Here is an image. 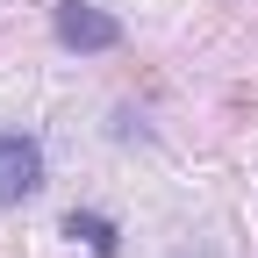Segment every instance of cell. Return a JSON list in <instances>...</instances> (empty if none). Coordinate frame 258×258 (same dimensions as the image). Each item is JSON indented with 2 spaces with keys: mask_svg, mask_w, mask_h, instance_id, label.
Here are the masks:
<instances>
[{
  "mask_svg": "<svg viewBox=\"0 0 258 258\" xmlns=\"http://www.w3.org/2000/svg\"><path fill=\"white\" fill-rule=\"evenodd\" d=\"M50 179L43 165V144L29 137V129H0V208H22V201H36Z\"/></svg>",
  "mask_w": 258,
  "mask_h": 258,
  "instance_id": "cell-2",
  "label": "cell"
},
{
  "mask_svg": "<svg viewBox=\"0 0 258 258\" xmlns=\"http://www.w3.org/2000/svg\"><path fill=\"white\" fill-rule=\"evenodd\" d=\"M50 36L79 57H101V50H122V15L93 8V0H50Z\"/></svg>",
  "mask_w": 258,
  "mask_h": 258,
  "instance_id": "cell-1",
  "label": "cell"
},
{
  "mask_svg": "<svg viewBox=\"0 0 258 258\" xmlns=\"http://www.w3.org/2000/svg\"><path fill=\"white\" fill-rule=\"evenodd\" d=\"M64 237L86 244L93 258H122V230H115V215H101V208H64Z\"/></svg>",
  "mask_w": 258,
  "mask_h": 258,
  "instance_id": "cell-3",
  "label": "cell"
},
{
  "mask_svg": "<svg viewBox=\"0 0 258 258\" xmlns=\"http://www.w3.org/2000/svg\"><path fill=\"white\" fill-rule=\"evenodd\" d=\"M172 258H222V251H215V244H179Z\"/></svg>",
  "mask_w": 258,
  "mask_h": 258,
  "instance_id": "cell-4",
  "label": "cell"
}]
</instances>
